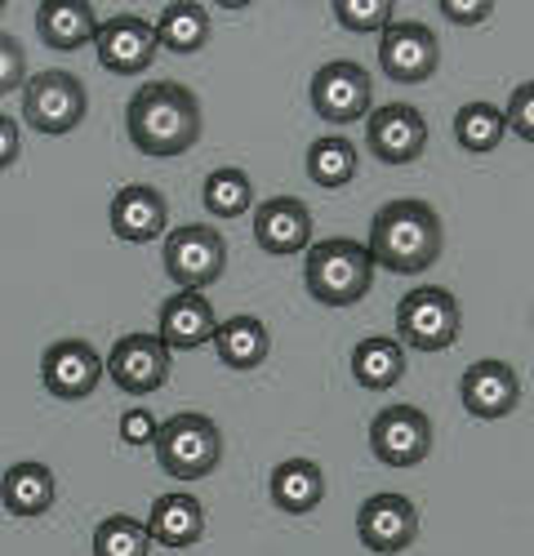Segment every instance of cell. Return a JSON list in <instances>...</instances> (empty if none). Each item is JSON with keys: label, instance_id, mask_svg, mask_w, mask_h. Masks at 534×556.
Instances as JSON below:
<instances>
[{"label": "cell", "instance_id": "20", "mask_svg": "<svg viewBox=\"0 0 534 556\" xmlns=\"http://www.w3.org/2000/svg\"><path fill=\"white\" fill-rule=\"evenodd\" d=\"M99 10L89 5V0H63V5H54V0H44V5L36 10V36L50 45V50H85V45H94L99 36Z\"/></svg>", "mask_w": 534, "mask_h": 556}, {"label": "cell", "instance_id": "3", "mask_svg": "<svg viewBox=\"0 0 534 556\" xmlns=\"http://www.w3.org/2000/svg\"><path fill=\"white\" fill-rule=\"evenodd\" d=\"M303 286L321 307H356L374 286L370 245L352 241V237L317 241L303 254Z\"/></svg>", "mask_w": 534, "mask_h": 556}, {"label": "cell", "instance_id": "13", "mask_svg": "<svg viewBox=\"0 0 534 556\" xmlns=\"http://www.w3.org/2000/svg\"><path fill=\"white\" fill-rule=\"evenodd\" d=\"M156 50H161L156 23H148L139 14H116V18L99 23L94 54H99V67L112 76H143L156 63Z\"/></svg>", "mask_w": 534, "mask_h": 556}, {"label": "cell", "instance_id": "16", "mask_svg": "<svg viewBox=\"0 0 534 556\" xmlns=\"http://www.w3.org/2000/svg\"><path fill=\"white\" fill-rule=\"evenodd\" d=\"M459 401L481 424L508 419V414L521 405V375L499 356L476 361V365L463 369V379H459Z\"/></svg>", "mask_w": 534, "mask_h": 556}, {"label": "cell", "instance_id": "23", "mask_svg": "<svg viewBox=\"0 0 534 556\" xmlns=\"http://www.w3.org/2000/svg\"><path fill=\"white\" fill-rule=\"evenodd\" d=\"M214 352H218V365L245 375V369H258L267 361L272 334H267L258 316H228V320H218V330H214Z\"/></svg>", "mask_w": 534, "mask_h": 556}, {"label": "cell", "instance_id": "7", "mask_svg": "<svg viewBox=\"0 0 534 556\" xmlns=\"http://www.w3.org/2000/svg\"><path fill=\"white\" fill-rule=\"evenodd\" d=\"M89 116V89L72 72H40L23 85V121L27 129L59 138Z\"/></svg>", "mask_w": 534, "mask_h": 556}, {"label": "cell", "instance_id": "38", "mask_svg": "<svg viewBox=\"0 0 534 556\" xmlns=\"http://www.w3.org/2000/svg\"><path fill=\"white\" fill-rule=\"evenodd\" d=\"M0 10H5V0H0Z\"/></svg>", "mask_w": 534, "mask_h": 556}, {"label": "cell", "instance_id": "10", "mask_svg": "<svg viewBox=\"0 0 534 556\" xmlns=\"http://www.w3.org/2000/svg\"><path fill=\"white\" fill-rule=\"evenodd\" d=\"M107 361V379L125 392V396H152L169 383L174 369V352L161 343V334H125L112 343Z\"/></svg>", "mask_w": 534, "mask_h": 556}, {"label": "cell", "instance_id": "18", "mask_svg": "<svg viewBox=\"0 0 534 556\" xmlns=\"http://www.w3.org/2000/svg\"><path fill=\"white\" fill-rule=\"evenodd\" d=\"M254 245L272 258H294L312 250V210L298 197H272L254 205Z\"/></svg>", "mask_w": 534, "mask_h": 556}, {"label": "cell", "instance_id": "14", "mask_svg": "<svg viewBox=\"0 0 534 556\" xmlns=\"http://www.w3.org/2000/svg\"><path fill=\"white\" fill-rule=\"evenodd\" d=\"M366 148L383 165H415L428 148V121L410 103H383L366 116Z\"/></svg>", "mask_w": 534, "mask_h": 556}, {"label": "cell", "instance_id": "11", "mask_svg": "<svg viewBox=\"0 0 534 556\" xmlns=\"http://www.w3.org/2000/svg\"><path fill=\"white\" fill-rule=\"evenodd\" d=\"M107 375V361L85 339H59L40 352V383L54 401H85L94 396Z\"/></svg>", "mask_w": 534, "mask_h": 556}, {"label": "cell", "instance_id": "4", "mask_svg": "<svg viewBox=\"0 0 534 556\" xmlns=\"http://www.w3.org/2000/svg\"><path fill=\"white\" fill-rule=\"evenodd\" d=\"M152 450H156V463H161L165 477L205 481L223 458V432H218V424L209 419V414L183 409V414H174V419L161 424Z\"/></svg>", "mask_w": 534, "mask_h": 556}, {"label": "cell", "instance_id": "35", "mask_svg": "<svg viewBox=\"0 0 534 556\" xmlns=\"http://www.w3.org/2000/svg\"><path fill=\"white\" fill-rule=\"evenodd\" d=\"M436 10L445 14V23H455V27H481L490 14H495L490 0H441Z\"/></svg>", "mask_w": 534, "mask_h": 556}, {"label": "cell", "instance_id": "24", "mask_svg": "<svg viewBox=\"0 0 534 556\" xmlns=\"http://www.w3.org/2000/svg\"><path fill=\"white\" fill-rule=\"evenodd\" d=\"M148 534L161 547H192L205 534V507L192 494H161L148 513Z\"/></svg>", "mask_w": 534, "mask_h": 556}, {"label": "cell", "instance_id": "1", "mask_svg": "<svg viewBox=\"0 0 534 556\" xmlns=\"http://www.w3.org/2000/svg\"><path fill=\"white\" fill-rule=\"evenodd\" d=\"M125 134L143 156H183L201 143V103L178 80H143L125 108Z\"/></svg>", "mask_w": 534, "mask_h": 556}, {"label": "cell", "instance_id": "32", "mask_svg": "<svg viewBox=\"0 0 534 556\" xmlns=\"http://www.w3.org/2000/svg\"><path fill=\"white\" fill-rule=\"evenodd\" d=\"M23 85H27V54L10 31H0V99L18 94Z\"/></svg>", "mask_w": 534, "mask_h": 556}, {"label": "cell", "instance_id": "22", "mask_svg": "<svg viewBox=\"0 0 534 556\" xmlns=\"http://www.w3.org/2000/svg\"><path fill=\"white\" fill-rule=\"evenodd\" d=\"M59 498V481L54 472L44 468V463H14V468L5 472V481H0V503H5L10 517H44Z\"/></svg>", "mask_w": 534, "mask_h": 556}, {"label": "cell", "instance_id": "30", "mask_svg": "<svg viewBox=\"0 0 534 556\" xmlns=\"http://www.w3.org/2000/svg\"><path fill=\"white\" fill-rule=\"evenodd\" d=\"M89 547H94V556H152V534H148V521L112 513L99 521Z\"/></svg>", "mask_w": 534, "mask_h": 556}, {"label": "cell", "instance_id": "25", "mask_svg": "<svg viewBox=\"0 0 534 556\" xmlns=\"http://www.w3.org/2000/svg\"><path fill=\"white\" fill-rule=\"evenodd\" d=\"M352 379L361 383L366 392H392L400 379H406V348L387 334L361 339L352 348Z\"/></svg>", "mask_w": 534, "mask_h": 556}, {"label": "cell", "instance_id": "33", "mask_svg": "<svg viewBox=\"0 0 534 556\" xmlns=\"http://www.w3.org/2000/svg\"><path fill=\"white\" fill-rule=\"evenodd\" d=\"M504 116H508V129H512L517 138L534 143V80H521V85L512 89Z\"/></svg>", "mask_w": 534, "mask_h": 556}, {"label": "cell", "instance_id": "9", "mask_svg": "<svg viewBox=\"0 0 534 556\" xmlns=\"http://www.w3.org/2000/svg\"><path fill=\"white\" fill-rule=\"evenodd\" d=\"M370 450L383 468H419L432 454V419L419 405H383L370 424Z\"/></svg>", "mask_w": 534, "mask_h": 556}, {"label": "cell", "instance_id": "19", "mask_svg": "<svg viewBox=\"0 0 534 556\" xmlns=\"http://www.w3.org/2000/svg\"><path fill=\"white\" fill-rule=\"evenodd\" d=\"M214 330H218V316H214L205 294L178 290L161 303V330L156 334L169 352H196V348L214 343Z\"/></svg>", "mask_w": 534, "mask_h": 556}, {"label": "cell", "instance_id": "28", "mask_svg": "<svg viewBox=\"0 0 534 556\" xmlns=\"http://www.w3.org/2000/svg\"><path fill=\"white\" fill-rule=\"evenodd\" d=\"M201 205L209 218H241L254 210V182L245 169L237 165H223V169H209L205 182H201Z\"/></svg>", "mask_w": 534, "mask_h": 556}, {"label": "cell", "instance_id": "17", "mask_svg": "<svg viewBox=\"0 0 534 556\" xmlns=\"http://www.w3.org/2000/svg\"><path fill=\"white\" fill-rule=\"evenodd\" d=\"M107 223H112L116 241L148 245V241H156L169 231V201H165L161 188H152V182H129V188H120L112 197Z\"/></svg>", "mask_w": 534, "mask_h": 556}, {"label": "cell", "instance_id": "29", "mask_svg": "<svg viewBox=\"0 0 534 556\" xmlns=\"http://www.w3.org/2000/svg\"><path fill=\"white\" fill-rule=\"evenodd\" d=\"M504 134H508V116L495 103H463L455 116V143L472 156L495 152L504 143Z\"/></svg>", "mask_w": 534, "mask_h": 556}, {"label": "cell", "instance_id": "36", "mask_svg": "<svg viewBox=\"0 0 534 556\" xmlns=\"http://www.w3.org/2000/svg\"><path fill=\"white\" fill-rule=\"evenodd\" d=\"M18 156H23V138H18V125H14V116H5V112H0V169H10Z\"/></svg>", "mask_w": 534, "mask_h": 556}, {"label": "cell", "instance_id": "31", "mask_svg": "<svg viewBox=\"0 0 534 556\" xmlns=\"http://www.w3.org/2000/svg\"><path fill=\"white\" fill-rule=\"evenodd\" d=\"M334 18H339V27H347V31H356V36H370V31H387L396 18H392V0H334Z\"/></svg>", "mask_w": 534, "mask_h": 556}, {"label": "cell", "instance_id": "34", "mask_svg": "<svg viewBox=\"0 0 534 556\" xmlns=\"http://www.w3.org/2000/svg\"><path fill=\"white\" fill-rule=\"evenodd\" d=\"M156 432H161V424H156V414H152L148 405H134V409L120 414V437H125V445H152Z\"/></svg>", "mask_w": 534, "mask_h": 556}, {"label": "cell", "instance_id": "27", "mask_svg": "<svg viewBox=\"0 0 534 556\" xmlns=\"http://www.w3.org/2000/svg\"><path fill=\"white\" fill-rule=\"evenodd\" d=\"M156 45L169 54H201L209 45V10L192 0H174L156 18Z\"/></svg>", "mask_w": 534, "mask_h": 556}, {"label": "cell", "instance_id": "37", "mask_svg": "<svg viewBox=\"0 0 534 556\" xmlns=\"http://www.w3.org/2000/svg\"><path fill=\"white\" fill-rule=\"evenodd\" d=\"M530 326H534V312H530Z\"/></svg>", "mask_w": 534, "mask_h": 556}, {"label": "cell", "instance_id": "5", "mask_svg": "<svg viewBox=\"0 0 534 556\" xmlns=\"http://www.w3.org/2000/svg\"><path fill=\"white\" fill-rule=\"evenodd\" d=\"M161 267L178 290L201 294L218 281L223 267H228V241H223V231L209 227V223L169 227L165 245H161Z\"/></svg>", "mask_w": 534, "mask_h": 556}, {"label": "cell", "instance_id": "6", "mask_svg": "<svg viewBox=\"0 0 534 556\" xmlns=\"http://www.w3.org/2000/svg\"><path fill=\"white\" fill-rule=\"evenodd\" d=\"M459 299L445 286H419L396 303V343L415 352H450L459 343Z\"/></svg>", "mask_w": 534, "mask_h": 556}, {"label": "cell", "instance_id": "21", "mask_svg": "<svg viewBox=\"0 0 534 556\" xmlns=\"http://www.w3.org/2000/svg\"><path fill=\"white\" fill-rule=\"evenodd\" d=\"M267 494H272V503L281 507L285 517L317 513L321 498H326V472H321V463H312V458H285V463H277L272 477H267Z\"/></svg>", "mask_w": 534, "mask_h": 556}, {"label": "cell", "instance_id": "15", "mask_svg": "<svg viewBox=\"0 0 534 556\" xmlns=\"http://www.w3.org/2000/svg\"><path fill=\"white\" fill-rule=\"evenodd\" d=\"M356 539L374 556H396L419 539V507L406 494H370L356 513Z\"/></svg>", "mask_w": 534, "mask_h": 556}, {"label": "cell", "instance_id": "26", "mask_svg": "<svg viewBox=\"0 0 534 556\" xmlns=\"http://www.w3.org/2000/svg\"><path fill=\"white\" fill-rule=\"evenodd\" d=\"M303 169H307V178L317 182V188L339 192V188H347V182L356 178V169H361V152H356L352 138L326 134V138H317V143L307 148Z\"/></svg>", "mask_w": 534, "mask_h": 556}, {"label": "cell", "instance_id": "12", "mask_svg": "<svg viewBox=\"0 0 534 556\" xmlns=\"http://www.w3.org/2000/svg\"><path fill=\"white\" fill-rule=\"evenodd\" d=\"M441 67V40L428 23H392L379 36V72L396 85H428Z\"/></svg>", "mask_w": 534, "mask_h": 556}, {"label": "cell", "instance_id": "2", "mask_svg": "<svg viewBox=\"0 0 534 556\" xmlns=\"http://www.w3.org/2000/svg\"><path fill=\"white\" fill-rule=\"evenodd\" d=\"M370 258L383 271L396 276H419L428 271L445 250V223L428 201H387L370 218Z\"/></svg>", "mask_w": 534, "mask_h": 556}, {"label": "cell", "instance_id": "8", "mask_svg": "<svg viewBox=\"0 0 534 556\" xmlns=\"http://www.w3.org/2000/svg\"><path fill=\"white\" fill-rule=\"evenodd\" d=\"M307 99H312V112H317L326 125L366 121L374 112V76L352 59H334L312 76Z\"/></svg>", "mask_w": 534, "mask_h": 556}]
</instances>
